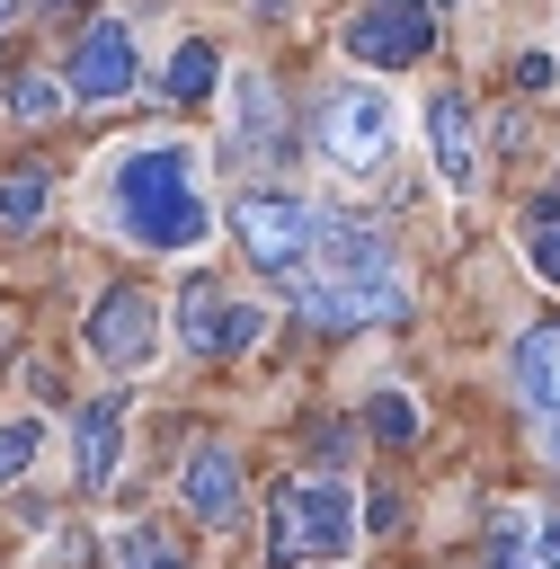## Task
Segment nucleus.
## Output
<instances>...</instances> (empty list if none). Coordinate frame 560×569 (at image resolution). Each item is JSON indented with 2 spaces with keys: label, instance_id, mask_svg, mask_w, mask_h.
<instances>
[{
  "label": "nucleus",
  "instance_id": "obj_1",
  "mask_svg": "<svg viewBox=\"0 0 560 569\" xmlns=\"http://www.w3.org/2000/svg\"><path fill=\"white\" fill-rule=\"evenodd\" d=\"M116 222H124L142 249H196V240H204V196H196L178 142H142V151L116 169Z\"/></svg>",
  "mask_w": 560,
  "mask_h": 569
},
{
  "label": "nucleus",
  "instance_id": "obj_2",
  "mask_svg": "<svg viewBox=\"0 0 560 569\" xmlns=\"http://www.w3.org/2000/svg\"><path fill=\"white\" fill-rule=\"evenodd\" d=\"M231 222H240V240H249V258H258L267 276H284V284L311 276V231H320V213H311L293 187H249V196L231 204Z\"/></svg>",
  "mask_w": 560,
  "mask_h": 569
},
{
  "label": "nucleus",
  "instance_id": "obj_3",
  "mask_svg": "<svg viewBox=\"0 0 560 569\" xmlns=\"http://www.w3.org/2000/svg\"><path fill=\"white\" fill-rule=\"evenodd\" d=\"M391 133H400V116H391V98L382 89H329V107H320V151L338 160V169H382V151H391Z\"/></svg>",
  "mask_w": 560,
  "mask_h": 569
},
{
  "label": "nucleus",
  "instance_id": "obj_4",
  "mask_svg": "<svg viewBox=\"0 0 560 569\" xmlns=\"http://www.w3.org/2000/svg\"><path fill=\"white\" fill-rule=\"evenodd\" d=\"M293 302H302V320H320V329H373V320H400V311H409L400 276H302Z\"/></svg>",
  "mask_w": 560,
  "mask_h": 569
},
{
  "label": "nucleus",
  "instance_id": "obj_5",
  "mask_svg": "<svg viewBox=\"0 0 560 569\" xmlns=\"http://www.w3.org/2000/svg\"><path fill=\"white\" fill-rule=\"evenodd\" d=\"M89 347H98V365H107V373L151 365V356H160V302H151L142 284L98 293V311H89Z\"/></svg>",
  "mask_w": 560,
  "mask_h": 569
},
{
  "label": "nucleus",
  "instance_id": "obj_6",
  "mask_svg": "<svg viewBox=\"0 0 560 569\" xmlns=\"http://www.w3.org/2000/svg\"><path fill=\"white\" fill-rule=\"evenodd\" d=\"M427 44H436L427 0H373V9L347 18V53H356V62H418Z\"/></svg>",
  "mask_w": 560,
  "mask_h": 569
},
{
  "label": "nucleus",
  "instance_id": "obj_7",
  "mask_svg": "<svg viewBox=\"0 0 560 569\" xmlns=\"http://www.w3.org/2000/svg\"><path fill=\"white\" fill-rule=\"evenodd\" d=\"M427 151H436V178H444L453 196L480 187V142H471V98H462V89H436V98H427Z\"/></svg>",
  "mask_w": 560,
  "mask_h": 569
},
{
  "label": "nucleus",
  "instance_id": "obj_8",
  "mask_svg": "<svg viewBox=\"0 0 560 569\" xmlns=\"http://www.w3.org/2000/svg\"><path fill=\"white\" fill-rule=\"evenodd\" d=\"M293 525H302V551L311 560H347V542H356V498H347V480H293Z\"/></svg>",
  "mask_w": 560,
  "mask_h": 569
},
{
  "label": "nucleus",
  "instance_id": "obj_9",
  "mask_svg": "<svg viewBox=\"0 0 560 569\" xmlns=\"http://www.w3.org/2000/svg\"><path fill=\"white\" fill-rule=\"evenodd\" d=\"M480 569H560V516L551 507H498Z\"/></svg>",
  "mask_w": 560,
  "mask_h": 569
},
{
  "label": "nucleus",
  "instance_id": "obj_10",
  "mask_svg": "<svg viewBox=\"0 0 560 569\" xmlns=\"http://www.w3.org/2000/svg\"><path fill=\"white\" fill-rule=\"evenodd\" d=\"M124 89H133V27L98 18L71 53V98H124Z\"/></svg>",
  "mask_w": 560,
  "mask_h": 569
},
{
  "label": "nucleus",
  "instance_id": "obj_11",
  "mask_svg": "<svg viewBox=\"0 0 560 569\" xmlns=\"http://www.w3.org/2000/svg\"><path fill=\"white\" fill-rule=\"evenodd\" d=\"M311 258H320L311 276H391V240L373 222H347V213H320Z\"/></svg>",
  "mask_w": 560,
  "mask_h": 569
},
{
  "label": "nucleus",
  "instance_id": "obj_12",
  "mask_svg": "<svg viewBox=\"0 0 560 569\" xmlns=\"http://www.w3.org/2000/svg\"><path fill=\"white\" fill-rule=\"evenodd\" d=\"M178 498H187V516L231 525V507H240V453L231 445H196L187 471H178Z\"/></svg>",
  "mask_w": 560,
  "mask_h": 569
},
{
  "label": "nucleus",
  "instance_id": "obj_13",
  "mask_svg": "<svg viewBox=\"0 0 560 569\" xmlns=\"http://www.w3.org/2000/svg\"><path fill=\"white\" fill-rule=\"evenodd\" d=\"M516 391H524L533 409H560V320L516 338Z\"/></svg>",
  "mask_w": 560,
  "mask_h": 569
},
{
  "label": "nucleus",
  "instance_id": "obj_14",
  "mask_svg": "<svg viewBox=\"0 0 560 569\" xmlns=\"http://www.w3.org/2000/svg\"><path fill=\"white\" fill-rule=\"evenodd\" d=\"M116 445H124V409H116V400H89V409H80V489H107Z\"/></svg>",
  "mask_w": 560,
  "mask_h": 569
},
{
  "label": "nucleus",
  "instance_id": "obj_15",
  "mask_svg": "<svg viewBox=\"0 0 560 569\" xmlns=\"http://www.w3.org/2000/svg\"><path fill=\"white\" fill-rule=\"evenodd\" d=\"M222 311H231V302H222V293H213V284H204V276H196V284H187V293H178V338H187V347H196V356H204V347H213V356H222Z\"/></svg>",
  "mask_w": 560,
  "mask_h": 569
},
{
  "label": "nucleus",
  "instance_id": "obj_16",
  "mask_svg": "<svg viewBox=\"0 0 560 569\" xmlns=\"http://www.w3.org/2000/svg\"><path fill=\"white\" fill-rule=\"evenodd\" d=\"M524 258H533V276L560 293V196H533V204H524Z\"/></svg>",
  "mask_w": 560,
  "mask_h": 569
},
{
  "label": "nucleus",
  "instance_id": "obj_17",
  "mask_svg": "<svg viewBox=\"0 0 560 569\" xmlns=\"http://www.w3.org/2000/svg\"><path fill=\"white\" fill-rule=\"evenodd\" d=\"M44 213V169H0V231H36Z\"/></svg>",
  "mask_w": 560,
  "mask_h": 569
},
{
  "label": "nucleus",
  "instance_id": "obj_18",
  "mask_svg": "<svg viewBox=\"0 0 560 569\" xmlns=\"http://www.w3.org/2000/svg\"><path fill=\"white\" fill-rule=\"evenodd\" d=\"M213 80H222V53L213 44H178L169 53V98H204Z\"/></svg>",
  "mask_w": 560,
  "mask_h": 569
},
{
  "label": "nucleus",
  "instance_id": "obj_19",
  "mask_svg": "<svg viewBox=\"0 0 560 569\" xmlns=\"http://www.w3.org/2000/svg\"><path fill=\"white\" fill-rule=\"evenodd\" d=\"M311 551H302V525H293V489H276V507H267V569H302Z\"/></svg>",
  "mask_w": 560,
  "mask_h": 569
},
{
  "label": "nucleus",
  "instance_id": "obj_20",
  "mask_svg": "<svg viewBox=\"0 0 560 569\" xmlns=\"http://www.w3.org/2000/svg\"><path fill=\"white\" fill-rule=\"evenodd\" d=\"M364 427H373L382 445H418V400H409V391H373Z\"/></svg>",
  "mask_w": 560,
  "mask_h": 569
},
{
  "label": "nucleus",
  "instance_id": "obj_21",
  "mask_svg": "<svg viewBox=\"0 0 560 569\" xmlns=\"http://www.w3.org/2000/svg\"><path fill=\"white\" fill-rule=\"evenodd\" d=\"M116 569H187V560H178V542H169V533H151V525H133V533L116 542Z\"/></svg>",
  "mask_w": 560,
  "mask_h": 569
},
{
  "label": "nucleus",
  "instance_id": "obj_22",
  "mask_svg": "<svg viewBox=\"0 0 560 569\" xmlns=\"http://www.w3.org/2000/svg\"><path fill=\"white\" fill-rule=\"evenodd\" d=\"M36 445H44V427H36V418H9V427H0V480H18V471L36 462Z\"/></svg>",
  "mask_w": 560,
  "mask_h": 569
},
{
  "label": "nucleus",
  "instance_id": "obj_23",
  "mask_svg": "<svg viewBox=\"0 0 560 569\" xmlns=\"http://www.w3.org/2000/svg\"><path fill=\"white\" fill-rule=\"evenodd\" d=\"M258 329H267V320H258L249 302H231V311H222V356H240V347H258Z\"/></svg>",
  "mask_w": 560,
  "mask_h": 569
},
{
  "label": "nucleus",
  "instance_id": "obj_24",
  "mask_svg": "<svg viewBox=\"0 0 560 569\" xmlns=\"http://www.w3.org/2000/svg\"><path fill=\"white\" fill-rule=\"evenodd\" d=\"M9 107L36 124V116H53V107H62V89H53V80H18V98H9Z\"/></svg>",
  "mask_w": 560,
  "mask_h": 569
},
{
  "label": "nucleus",
  "instance_id": "obj_25",
  "mask_svg": "<svg viewBox=\"0 0 560 569\" xmlns=\"http://www.w3.org/2000/svg\"><path fill=\"white\" fill-rule=\"evenodd\" d=\"M551 71H560L551 53H524V62H516V80H524V89H551Z\"/></svg>",
  "mask_w": 560,
  "mask_h": 569
},
{
  "label": "nucleus",
  "instance_id": "obj_26",
  "mask_svg": "<svg viewBox=\"0 0 560 569\" xmlns=\"http://www.w3.org/2000/svg\"><path fill=\"white\" fill-rule=\"evenodd\" d=\"M36 9H53V18H80V9H89V0H36Z\"/></svg>",
  "mask_w": 560,
  "mask_h": 569
},
{
  "label": "nucleus",
  "instance_id": "obj_27",
  "mask_svg": "<svg viewBox=\"0 0 560 569\" xmlns=\"http://www.w3.org/2000/svg\"><path fill=\"white\" fill-rule=\"evenodd\" d=\"M551 453H560V418H551Z\"/></svg>",
  "mask_w": 560,
  "mask_h": 569
},
{
  "label": "nucleus",
  "instance_id": "obj_28",
  "mask_svg": "<svg viewBox=\"0 0 560 569\" xmlns=\"http://www.w3.org/2000/svg\"><path fill=\"white\" fill-rule=\"evenodd\" d=\"M0 27H9V0H0Z\"/></svg>",
  "mask_w": 560,
  "mask_h": 569
}]
</instances>
